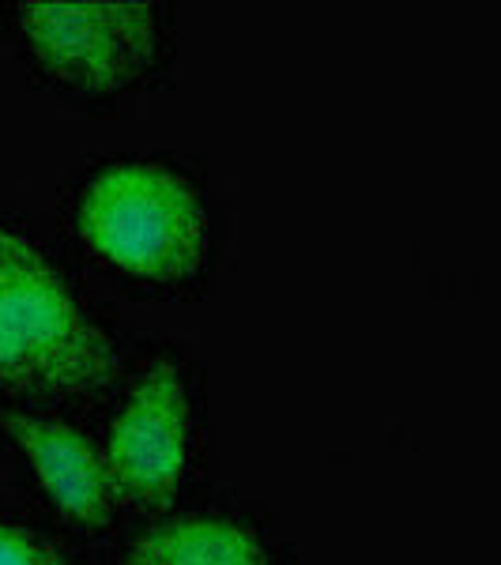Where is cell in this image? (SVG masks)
<instances>
[{
	"instance_id": "1",
	"label": "cell",
	"mask_w": 501,
	"mask_h": 565,
	"mask_svg": "<svg viewBox=\"0 0 501 565\" xmlns=\"http://www.w3.org/2000/svg\"><path fill=\"white\" fill-rule=\"evenodd\" d=\"M121 377V343L50 249L0 212V396L84 399Z\"/></svg>"
},
{
	"instance_id": "2",
	"label": "cell",
	"mask_w": 501,
	"mask_h": 565,
	"mask_svg": "<svg viewBox=\"0 0 501 565\" xmlns=\"http://www.w3.org/2000/svg\"><path fill=\"white\" fill-rule=\"evenodd\" d=\"M68 226L90 260L140 287H189L212 264L215 223L204 189L162 159L90 170L72 196Z\"/></svg>"
},
{
	"instance_id": "3",
	"label": "cell",
	"mask_w": 501,
	"mask_h": 565,
	"mask_svg": "<svg viewBox=\"0 0 501 565\" xmlns=\"http://www.w3.org/2000/svg\"><path fill=\"white\" fill-rule=\"evenodd\" d=\"M4 26L34 76L72 98L129 95L174 61V12L167 4L26 0L8 4Z\"/></svg>"
},
{
	"instance_id": "4",
	"label": "cell",
	"mask_w": 501,
	"mask_h": 565,
	"mask_svg": "<svg viewBox=\"0 0 501 565\" xmlns=\"http://www.w3.org/2000/svg\"><path fill=\"white\" fill-rule=\"evenodd\" d=\"M200 399L189 366L154 354L129 381L106 434L114 494L136 513H162L185 494L200 463Z\"/></svg>"
},
{
	"instance_id": "5",
	"label": "cell",
	"mask_w": 501,
	"mask_h": 565,
	"mask_svg": "<svg viewBox=\"0 0 501 565\" xmlns=\"http://www.w3.org/2000/svg\"><path fill=\"white\" fill-rule=\"evenodd\" d=\"M0 430L26 460L42 494L57 505L61 516L87 532H106L117 516V494L109 482L106 457L90 437L72 430L57 418L23 412H0Z\"/></svg>"
},
{
	"instance_id": "6",
	"label": "cell",
	"mask_w": 501,
	"mask_h": 565,
	"mask_svg": "<svg viewBox=\"0 0 501 565\" xmlns=\"http://www.w3.org/2000/svg\"><path fill=\"white\" fill-rule=\"evenodd\" d=\"M132 565H279L253 521L226 513H193L154 524L129 546Z\"/></svg>"
},
{
	"instance_id": "7",
	"label": "cell",
	"mask_w": 501,
	"mask_h": 565,
	"mask_svg": "<svg viewBox=\"0 0 501 565\" xmlns=\"http://www.w3.org/2000/svg\"><path fill=\"white\" fill-rule=\"evenodd\" d=\"M0 565H68V558L34 527L0 521Z\"/></svg>"
}]
</instances>
